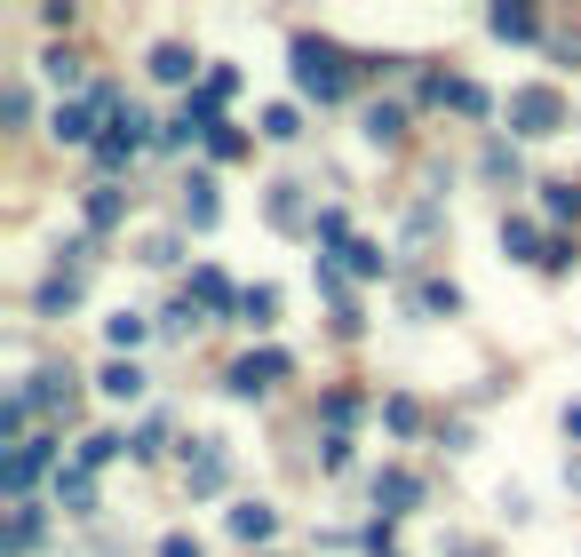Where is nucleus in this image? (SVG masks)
Listing matches in <instances>:
<instances>
[{"label": "nucleus", "instance_id": "obj_1", "mask_svg": "<svg viewBox=\"0 0 581 557\" xmlns=\"http://www.w3.org/2000/svg\"><path fill=\"white\" fill-rule=\"evenodd\" d=\"M295 80H303V96H319V104H335V96L351 88V64L335 56L327 41H295Z\"/></svg>", "mask_w": 581, "mask_h": 557}, {"label": "nucleus", "instance_id": "obj_2", "mask_svg": "<svg viewBox=\"0 0 581 557\" xmlns=\"http://www.w3.org/2000/svg\"><path fill=\"white\" fill-rule=\"evenodd\" d=\"M509 120H518V136H558L566 104H558L550 88H518V96H509Z\"/></svg>", "mask_w": 581, "mask_h": 557}, {"label": "nucleus", "instance_id": "obj_3", "mask_svg": "<svg viewBox=\"0 0 581 557\" xmlns=\"http://www.w3.org/2000/svg\"><path fill=\"white\" fill-rule=\"evenodd\" d=\"M279 375H287V358L279 350H255V358H239V367H231V390H239V399H263Z\"/></svg>", "mask_w": 581, "mask_h": 557}, {"label": "nucleus", "instance_id": "obj_4", "mask_svg": "<svg viewBox=\"0 0 581 557\" xmlns=\"http://www.w3.org/2000/svg\"><path fill=\"white\" fill-rule=\"evenodd\" d=\"M41 470H48V446H41V438H24V446H9V494H24V486L41 478Z\"/></svg>", "mask_w": 581, "mask_h": 557}, {"label": "nucleus", "instance_id": "obj_5", "mask_svg": "<svg viewBox=\"0 0 581 557\" xmlns=\"http://www.w3.org/2000/svg\"><path fill=\"white\" fill-rule=\"evenodd\" d=\"M430 96H438V104H454V112H486V88H478V80H430Z\"/></svg>", "mask_w": 581, "mask_h": 557}, {"label": "nucleus", "instance_id": "obj_6", "mask_svg": "<svg viewBox=\"0 0 581 557\" xmlns=\"http://www.w3.org/2000/svg\"><path fill=\"white\" fill-rule=\"evenodd\" d=\"M184 215H191V232H208V223H216V183H208V176H191V191H184Z\"/></svg>", "mask_w": 581, "mask_h": 557}, {"label": "nucleus", "instance_id": "obj_7", "mask_svg": "<svg viewBox=\"0 0 581 557\" xmlns=\"http://www.w3.org/2000/svg\"><path fill=\"white\" fill-rule=\"evenodd\" d=\"M415 494H423V486L406 478V470H383V478H374V502H391V510H406Z\"/></svg>", "mask_w": 581, "mask_h": 557}, {"label": "nucleus", "instance_id": "obj_8", "mask_svg": "<svg viewBox=\"0 0 581 557\" xmlns=\"http://www.w3.org/2000/svg\"><path fill=\"white\" fill-rule=\"evenodd\" d=\"M271 526H279V517H271L263 502H248V510H231V534H239V542H263Z\"/></svg>", "mask_w": 581, "mask_h": 557}, {"label": "nucleus", "instance_id": "obj_9", "mask_svg": "<svg viewBox=\"0 0 581 557\" xmlns=\"http://www.w3.org/2000/svg\"><path fill=\"white\" fill-rule=\"evenodd\" d=\"M88 120H96V104H64V112H56V136H64V144H88Z\"/></svg>", "mask_w": 581, "mask_h": 557}, {"label": "nucleus", "instance_id": "obj_10", "mask_svg": "<svg viewBox=\"0 0 581 557\" xmlns=\"http://www.w3.org/2000/svg\"><path fill=\"white\" fill-rule=\"evenodd\" d=\"M56 502H73V510H88V502H96V486H88V470H56Z\"/></svg>", "mask_w": 581, "mask_h": 557}, {"label": "nucleus", "instance_id": "obj_11", "mask_svg": "<svg viewBox=\"0 0 581 557\" xmlns=\"http://www.w3.org/2000/svg\"><path fill=\"white\" fill-rule=\"evenodd\" d=\"M216 486H223V454L208 446V454H199V463H191V494H216Z\"/></svg>", "mask_w": 581, "mask_h": 557}, {"label": "nucleus", "instance_id": "obj_12", "mask_svg": "<svg viewBox=\"0 0 581 557\" xmlns=\"http://www.w3.org/2000/svg\"><path fill=\"white\" fill-rule=\"evenodd\" d=\"M239 311H248V326H271V311H279V294H271V287H248V294H239Z\"/></svg>", "mask_w": 581, "mask_h": 557}, {"label": "nucleus", "instance_id": "obj_13", "mask_svg": "<svg viewBox=\"0 0 581 557\" xmlns=\"http://www.w3.org/2000/svg\"><path fill=\"white\" fill-rule=\"evenodd\" d=\"M271 223H279V232H295V223H303V200H295V183H279V191H271Z\"/></svg>", "mask_w": 581, "mask_h": 557}, {"label": "nucleus", "instance_id": "obj_14", "mask_svg": "<svg viewBox=\"0 0 581 557\" xmlns=\"http://www.w3.org/2000/svg\"><path fill=\"white\" fill-rule=\"evenodd\" d=\"M135 390H144V375H135L128 358H120V367H105V399H135Z\"/></svg>", "mask_w": 581, "mask_h": 557}, {"label": "nucleus", "instance_id": "obj_15", "mask_svg": "<svg viewBox=\"0 0 581 557\" xmlns=\"http://www.w3.org/2000/svg\"><path fill=\"white\" fill-rule=\"evenodd\" d=\"M152 73H160V80H191V48H160Z\"/></svg>", "mask_w": 581, "mask_h": 557}, {"label": "nucleus", "instance_id": "obj_16", "mask_svg": "<svg viewBox=\"0 0 581 557\" xmlns=\"http://www.w3.org/2000/svg\"><path fill=\"white\" fill-rule=\"evenodd\" d=\"M191 294H199V303H208V311H223V303H231V287H223V271H199V279H191Z\"/></svg>", "mask_w": 581, "mask_h": 557}, {"label": "nucleus", "instance_id": "obj_17", "mask_svg": "<svg viewBox=\"0 0 581 557\" xmlns=\"http://www.w3.org/2000/svg\"><path fill=\"white\" fill-rule=\"evenodd\" d=\"M494 32H502V41H526V32H534V9H494Z\"/></svg>", "mask_w": 581, "mask_h": 557}, {"label": "nucleus", "instance_id": "obj_18", "mask_svg": "<svg viewBox=\"0 0 581 557\" xmlns=\"http://www.w3.org/2000/svg\"><path fill=\"white\" fill-rule=\"evenodd\" d=\"M502 247H509V255H534V223H526V215L502 223ZM534 264H541V255H534Z\"/></svg>", "mask_w": 581, "mask_h": 557}, {"label": "nucleus", "instance_id": "obj_19", "mask_svg": "<svg viewBox=\"0 0 581 557\" xmlns=\"http://www.w3.org/2000/svg\"><path fill=\"white\" fill-rule=\"evenodd\" d=\"M263 136H279V144H287V136H303V127H295L287 104H271V112H263Z\"/></svg>", "mask_w": 581, "mask_h": 557}, {"label": "nucleus", "instance_id": "obj_20", "mask_svg": "<svg viewBox=\"0 0 581 557\" xmlns=\"http://www.w3.org/2000/svg\"><path fill=\"white\" fill-rule=\"evenodd\" d=\"M366 127H374V136H383V144H391V136H398V127H406V120H398L391 104H374V112H366Z\"/></svg>", "mask_w": 581, "mask_h": 557}, {"label": "nucleus", "instance_id": "obj_21", "mask_svg": "<svg viewBox=\"0 0 581 557\" xmlns=\"http://www.w3.org/2000/svg\"><path fill=\"white\" fill-rule=\"evenodd\" d=\"M112 343H120V350H128V343H144V319L120 311V319H112Z\"/></svg>", "mask_w": 581, "mask_h": 557}, {"label": "nucleus", "instance_id": "obj_22", "mask_svg": "<svg viewBox=\"0 0 581 557\" xmlns=\"http://www.w3.org/2000/svg\"><path fill=\"white\" fill-rule=\"evenodd\" d=\"M550 215H581V191L573 183H550Z\"/></svg>", "mask_w": 581, "mask_h": 557}, {"label": "nucleus", "instance_id": "obj_23", "mask_svg": "<svg viewBox=\"0 0 581 557\" xmlns=\"http://www.w3.org/2000/svg\"><path fill=\"white\" fill-rule=\"evenodd\" d=\"M160 557H199V542H191V534H167V542H160Z\"/></svg>", "mask_w": 581, "mask_h": 557}]
</instances>
